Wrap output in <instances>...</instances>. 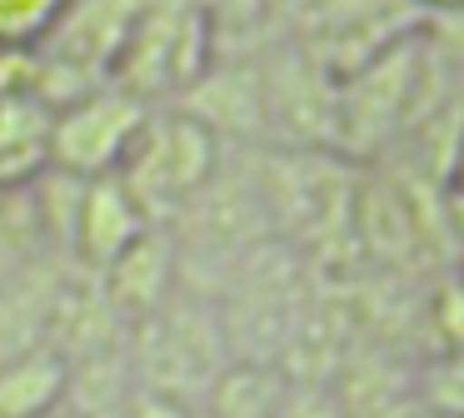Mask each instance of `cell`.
<instances>
[{
	"label": "cell",
	"instance_id": "obj_1",
	"mask_svg": "<svg viewBox=\"0 0 464 418\" xmlns=\"http://www.w3.org/2000/svg\"><path fill=\"white\" fill-rule=\"evenodd\" d=\"M310 299H314V264L300 244L275 234L260 249H250L240 259V269L230 274L225 294L215 299L235 364L280 368Z\"/></svg>",
	"mask_w": 464,
	"mask_h": 418
},
{
	"label": "cell",
	"instance_id": "obj_2",
	"mask_svg": "<svg viewBox=\"0 0 464 418\" xmlns=\"http://www.w3.org/2000/svg\"><path fill=\"white\" fill-rule=\"evenodd\" d=\"M235 364L220 324V304L190 289H175L155 314L130 324V368L135 388L170 394L190 408H205L210 388Z\"/></svg>",
	"mask_w": 464,
	"mask_h": 418
},
{
	"label": "cell",
	"instance_id": "obj_3",
	"mask_svg": "<svg viewBox=\"0 0 464 418\" xmlns=\"http://www.w3.org/2000/svg\"><path fill=\"white\" fill-rule=\"evenodd\" d=\"M255 179L270 199L280 239L300 244L310 259L350 239L360 175H350L334 155H324V149H270L255 165Z\"/></svg>",
	"mask_w": 464,
	"mask_h": 418
},
{
	"label": "cell",
	"instance_id": "obj_4",
	"mask_svg": "<svg viewBox=\"0 0 464 418\" xmlns=\"http://www.w3.org/2000/svg\"><path fill=\"white\" fill-rule=\"evenodd\" d=\"M220 169V135L190 109L175 115H150L135 135L130 155L121 159L115 175L135 195V204L150 214V224L170 229L180 204Z\"/></svg>",
	"mask_w": 464,
	"mask_h": 418
},
{
	"label": "cell",
	"instance_id": "obj_5",
	"mask_svg": "<svg viewBox=\"0 0 464 418\" xmlns=\"http://www.w3.org/2000/svg\"><path fill=\"white\" fill-rule=\"evenodd\" d=\"M145 105L135 90H95L65 105V115L51 125V165L81 179L115 175L130 155L135 135L145 129Z\"/></svg>",
	"mask_w": 464,
	"mask_h": 418
},
{
	"label": "cell",
	"instance_id": "obj_6",
	"mask_svg": "<svg viewBox=\"0 0 464 418\" xmlns=\"http://www.w3.org/2000/svg\"><path fill=\"white\" fill-rule=\"evenodd\" d=\"M410 45L380 55L374 65H364L350 80V90H340V115H334V139L350 145V155H370L404 115H410Z\"/></svg>",
	"mask_w": 464,
	"mask_h": 418
},
{
	"label": "cell",
	"instance_id": "obj_7",
	"mask_svg": "<svg viewBox=\"0 0 464 418\" xmlns=\"http://www.w3.org/2000/svg\"><path fill=\"white\" fill-rule=\"evenodd\" d=\"M45 344L65 358V364H85L95 354H111V348L130 344V324L115 314L111 294H105V279L85 264H71L61 279V294H55V314H51V338Z\"/></svg>",
	"mask_w": 464,
	"mask_h": 418
},
{
	"label": "cell",
	"instance_id": "obj_8",
	"mask_svg": "<svg viewBox=\"0 0 464 418\" xmlns=\"http://www.w3.org/2000/svg\"><path fill=\"white\" fill-rule=\"evenodd\" d=\"M350 354H354L350 299L314 284V299L304 304L300 328H295L290 348L280 358V374L290 378V388H334V378L344 374Z\"/></svg>",
	"mask_w": 464,
	"mask_h": 418
},
{
	"label": "cell",
	"instance_id": "obj_9",
	"mask_svg": "<svg viewBox=\"0 0 464 418\" xmlns=\"http://www.w3.org/2000/svg\"><path fill=\"white\" fill-rule=\"evenodd\" d=\"M330 394L344 418H420L424 413V374L404 368L390 348L354 344L350 364L334 378Z\"/></svg>",
	"mask_w": 464,
	"mask_h": 418
},
{
	"label": "cell",
	"instance_id": "obj_10",
	"mask_svg": "<svg viewBox=\"0 0 464 418\" xmlns=\"http://www.w3.org/2000/svg\"><path fill=\"white\" fill-rule=\"evenodd\" d=\"M145 229H155V224H150V214L135 204V195L125 189L121 175L85 179L81 219H75V264L105 274Z\"/></svg>",
	"mask_w": 464,
	"mask_h": 418
},
{
	"label": "cell",
	"instance_id": "obj_11",
	"mask_svg": "<svg viewBox=\"0 0 464 418\" xmlns=\"http://www.w3.org/2000/svg\"><path fill=\"white\" fill-rule=\"evenodd\" d=\"M350 234H354V244H360V254L374 259L380 269L384 264L404 269L424 244V229H420V214H414L410 195H404L394 179H380V175H360Z\"/></svg>",
	"mask_w": 464,
	"mask_h": 418
},
{
	"label": "cell",
	"instance_id": "obj_12",
	"mask_svg": "<svg viewBox=\"0 0 464 418\" xmlns=\"http://www.w3.org/2000/svg\"><path fill=\"white\" fill-rule=\"evenodd\" d=\"M101 279H105V294H111L115 314L125 324H140L145 314H155L180 289V254H175L170 229H160V224L145 229Z\"/></svg>",
	"mask_w": 464,
	"mask_h": 418
},
{
	"label": "cell",
	"instance_id": "obj_13",
	"mask_svg": "<svg viewBox=\"0 0 464 418\" xmlns=\"http://www.w3.org/2000/svg\"><path fill=\"white\" fill-rule=\"evenodd\" d=\"M61 279L65 269L55 259H35V264L15 269L11 279H0V364L45 348Z\"/></svg>",
	"mask_w": 464,
	"mask_h": 418
},
{
	"label": "cell",
	"instance_id": "obj_14",
	"mask_svg": "<svg viewBox=\"0 0 464 418\" xmlns=\"http://www.w3.org/2000/svg\"><path fill=\"white\" fill-rule=\"evenodd\" d=\"M71 404V364L51 344L0 364V418H45Z\"/></svg>",
	"mask_w": 464,
	"mask_h": 418
},
{
	"label": "cell",
	"instance_id": "obj_15",
	"mask_svg": "<svg viewBox=\"0 0 464 418\" xmlns=\"http://www.w3.org/2000/svg\"><path fill=\"white\" fill-rule=\"evenodd\" d=\"M51 115L25 95L0 100V189L31 185L35 169L51 159Z\"/></svg>",
	"mask_w": 464,
	"mask_h": 418
},
{
	"label": "cell",
	"instance_id": "obj_16",
	"mask_svg": "<svg viewBox=\"0 0 464 418\" xmlns=\"http://www.w3.org/2000/svg\"><path fill=\"white\" fill-rule=\"evenodd\" d=\"M295 388L280 368L270 364H230L220 374V384L210 388L200 413L210 418H285Z\"/></svg>",
	"mask_w": 464,
	"mask_h": 418
},
{
	"label": "cell",
	"instance_id": "obj_17",
	"mask_svg": "<svg viewBox=\"0 0 464 418\" xmlns=\"http://www.w3.org/2000/svg\"><path fill=\"white\" fill-rule=\"evenodd\" d=\"M61 15H65V0H0V45L51 40Z\"/></svg>",
	"mask_w": 464,
	"mask_h": 418
},
{
	"label": "cell",
	"instance_id": "obj_18",
	"mask_svg": "<svg viewBox=\"0 0 464 418\" xmlns=\"http://www.w3.org/2000/svg\"><path fill=\"white\" fill-rule=\"evenodd\" d=\"M424 408L434 418H464V348H444L424 368Z\"/></svg>",
	"mask_w": 464,
	"mask_h": 418
},
{
	"label": "cell",
	"instance_id": "obj_19",
	"mask_svg": "<svg viewBox=\"0 0 464 418\" xmlns=\"http://www.w3.org/2000/svg\"><path fill=\"white\" fill-rule=\"evenodd\" d=\"M434 328L444 334V344L450 348H464V274L450 279V284L434 294Z\"/></svg>",
	"mask_w": 464,
	"mask_h": 418
},
{
	"label": "cell",
	"instance_id": "obj_20",
	"mask_svg": "<svg viewBox=\"0 0 464 418\" xmlns=\"http://www.w3.org/2000/svg\"><path fill=\"white\" fill-rule=\"evenodd\" d=\"M125 413H130V418H200V408L180 404V398H170V394H150V388H135V394L125 398Z\"/></svg>",
	"mask_w": 464,
	"mask_h": 418
},
{
	"label": "cell",
	"instance_id": "obj_21",
	"mask_svg": "<svg viewBox=\"0 0 464 418\" xmlns=\"http://www.w3.org/2000/svg\"><path fill=\"white\" fill-rule=\"evenodd\" d=\"M285 418H344V413H340V404H334L330 388H295Z\"/></svg>",
	"mask_w": 464,
	"mask_h": 418
},
{
	"label": "cell",
	"instance_id": "obj_22",
	"mask_svg": "<svg viewBox=\"0 0 464 418\" xmlns=\"http://www.w3.org/2000/svg\"><path fill=\"white\" fill-rule=\"evenodd\" d=\"M45 418H85V413H81V408H75V404H61V408H51V413H45Z\"/></svg>",
	"mask_w": 464,
	"mask_h": 418
},
{
	"label": "cell",
	"instance_id": "obj_23",
	"mask_svg": "<svg viewBox=\"0 0 464 418\" xmlns=\"http://www.w3.org/2000/svg\"><path fill=\"white\" fill-rule=\"evenodd\" d=\"M95 418H130L125 408H111V413H95Z\"/></svg>",
	"mask_w": 464,
	"mask_h": 418
},
{
	"label": "cell",
	"instance_id": "obj_24",
	"mask_svg": "<svg viewBox=\"0 0 464 418\" xmlns=\"http://www.w3.org/2000/svg\"><path fill=\"white\" fill-rule=\"evenodd\" d=\"M420 418H434V413H430V408H424V413H420Z\"/></svg>",
	"mask_w": 464,
	"mask_h": 418
},
{
	"label": "cell",
	"instance_id": "obj_25",
	"mask_svg": "<svg viewBox=\"0 0 464 418\" xmlns=\"http://www.w3.org/2000/svg\"><path fill=\"white\" fill-rule=\"evenodd\" d=\"M200 418H210V413H200Z\"/></svg>",
	"mask_w": 464,
	"mask_h": 418
}]
</instances>
